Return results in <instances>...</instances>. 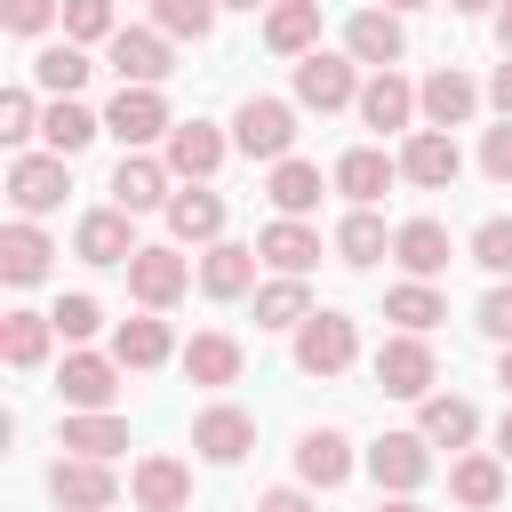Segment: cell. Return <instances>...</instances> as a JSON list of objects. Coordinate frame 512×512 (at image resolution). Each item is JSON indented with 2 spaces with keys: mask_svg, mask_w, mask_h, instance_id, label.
Returning a JSON list of instances; mask_svg holds the SVG:
<instances>
[{
  "mask_svg": "<svg viewBox=\"0 0 512 512\" xmlns=\"http://www.w3.org/2000/svg\"><path fill=\"white\" fill-rule=\"evenodd\" d=\"M64 192H72V160L64 152H16L8 160V208L16 216H56L64 208Z\"/></svg>",
  "mask_w": 512,
  "mask_h": 512,
  "instance_id": "1",
  "label": "cell"
},
{
  "mask_svg": "<svg viewBox=\"0 0 512 512\" xmlns=\"http://www.w3.org/2000/svg\"><path fill=\"white\" fill-rule=\"evenodd\" d=\"M232 152L248 160H288L296 152V104L288 96H248L232 112Z\"/></svg>",
  "mask_w": 512,
  "mask_h": 512,
  "instance_id": "2",
  "label": "cell"
},
{
  "mask_svg": "<svg viewBox=\"0 0 512 512\" xmlns=\"http://www.w3.org/2000/svg\"><path fill=\"white\" fill-rule=\"evenodd\" d=\"M184 288H192L184 240H152V248H136V256H128V296H136L144 312H168Z\"/></svg>",
  "mask_w": 512,
  "mask_h": 512,
  "instance_id": "3",
  "label": "cell"
},
{
  "mask_svg": "<svg viewBox=\"0 0 512 512\" xmlns=\"http://www.w3.org/2000/svg\"><path fill=\"white\" fill-rule=\"evenodd\" d=\"M352 360H360V328H352V312H328V304H320V312L296 328V368H304V376H344Z\"/></svg>",
  "mask_w": 512,
  "mask_h": 512,
  "instance_id": "4",
  "label": "cell"
},
{
  "mask_svg": "<svg viewBox=\"0 0 512 512\" xmlns=\"http://www.w3.org/2000/svg\"><path fill=\"white\" fill-rule=\"evenodd\" d=\"M376 384L392 392V400H424L432 384H440V352H432V336H384L376 344Z\"/></svg>",
  "mask_w": 512,
  "mask_h": 512,
  "instance_id": "5",
  "label": "cell"
},
{
  "mask_svg": "<svg viewBox=\"0 0 512 512\" xmlns=\"http://www.w3.org/2000/svg\"><path fill=\"white\" fill-rule=\"evenodd\" d=\"M104 56H112L120 88H160V80L176 72V56H168V32H160V24H120V32L104 40Z\"/></svg>",
  "mask_w": 512,
  "mask_h": 512,
  "instance_id": "6",
  "label": "cell"
},
{
  "mask_svg": "<svg viewBox=\"0 0 512 512\" xmlns=\"http://www.w3.org/2000/svg\"><path fill=\"white\" fill-rule=\"evenodd\" d=\"M368 480H376L384 496H416V488L432 480V440H424V432H384V440H368Z\"/></svg>",
  "mask_w": 512,
  "mask_h": 512,
  "instance_id": "7",
  "label": "cell"
},
{
  "mask_svg": "<svg viewBox=\"0 0 512 512\" xmlns=\"http://www.w3.org/2000/svg\"><path fill=\"white\" fill-rule=\"evenodd\" d=\"M224 152H232V136H224L216 120H176L168 144H160V160H168L176 184H208V176L224 168Z\"/></svg>",
  "mask_w": 512,
  "mask_h": 512,
  "instance_id": "8",
  "label": "cell"
},
{
  "mask_svg": "<svg viewBox=\"0 0 512 512\" xmlns=\"http://www.w3.org/2000/svg\"><path fill=\"white\" fill-rule=\"evenodd\" d=\"M296 104H304V112H344V104H360L352 56H328V48L296 56Z\"/></svg>",
  "mask_w": 512,
  "mask_h": 512,
  "instance_id": "9",
  "label": "cell"
},
{
  "mask_svg": "<svg viewBox=\"0 0 512 512\" xmlns=\"http://www.w3.org/2000/svg\"><path fill=\"white\" fill-rule=\"evenodd\" d=\"M168 96L160 88H120L112 104H104V136H120L128 152H144V144H168Z\"/></svg>",
  "mask_w": 512,
  "mask_h": 512,
  "instance_id": "10",
  "label": "cell"
},
{
  "mask_svg": "<svg viewBox=\"0 0 512 512\" xmlns=\"http://www.w3.org/2000/svg\"><path fill=\"white\" fill-rule=\"evenodd\" d=\"M400 176H408L416 192H448V184L464 176L456 136H448V128H408V144H400Z\"/></svg>",
  "mask_w": 512,
  "mask_h": 512,
  "instance_id": "11",
  "label": "cell"
},
{
  "mask_svg": "<svg viewBox=\"0 0 512 512\" xmlns=\"http://www.w3.org/2000/svg\"><path fill=\"white\" fill-rule=\"evenodd\" d=\"M120 376H128V368H120L112 352H80V344H72L64 368H56V392H64V408H112V400H120Z\"/></svg>",
  "mask_w": 512,
  "mask_h": 512,
  "instance_id": "12",
  "label": "cell"
},
{
  "mask_svg": "<svg viewBox=\"0 0 512 512\" xmlns=\"http://www.w3.org/2000/svg\"><path fill=\"white\" fill-rule=\"evenodd\" d=\"M48 496H56L64 512H112L120 480H112V464H104V456H56V472H48Z\"/></svg>",
  "mask_w": 512,
  "mask_h": 512,
  "instance_id": "13",
  "label": "cell"
},
{
  "mask_svg": "<svg viewBox=\"0 0 512 512\" xmlns=\"http://www.w3.org/2000/svg\"><path fill=\"white\" fill-rule=\"evenodd\" d=\"M192 448H200L208 464H240V456L256 448V416L232 408V400H208V408L192 416Z\"/></svg>",
  "mask_w": 512,
  "mask_h": 512,
  "instance_id": "14",
  "label": "cell"
},
{
  "mask_svg": "<svg viewBox=\"0 0 512 512\" xmlns=\"http://www.w3.org/2000/svg\"><path fill=\"white\" fill-rule=\"evenodd\" d=\"M448 224L440 216H408V224H392V264L408 272V280H440L448 272Z\"/></svg>",
  "mask_w": 512,
  "mask_h": 512,
  "instance_id": "15",
  "label": "cell"
},
{
  "mask_svg": "<svg viewBox=\"0 0 512 512\" xmlns=\"http://www.w3.org/2000/svg\"><path fill=\"white\" fill-rule=\"evenodd\" d=\"M344 56L352 64H400L408 56V32H400V8H360L352 24H344Z\"/></svg>",
  "mask_w": 512,
  "mask_h": 512,
  "instance_id": "16",
  "label": "cell"
},
{
  "mask_svg": "<svg viewBox=\"0 0 512 512\" xmlns=\"http://www.w3.org/2000/svg\"><path fill=\"white\" fill-rule=\"evenodd\" d=\"M416 112H424V128H464V120L480 112V80L456 72V64H440V72L416 88Z\"/></svg>",
  "mask_w": 512,
  "mask_h": 512,
  "instance_id": "17",
  "label": "cell"
},
{
  "mask_svg": "<svg viewBox=\"0 0 512 512\" xmlns=\"http://www.w3.org/2000/svg\"><path fill=\"white\" fill-rule=\"evenodd\" d=\"M168 240H184V248H208V240H224V192H208V184H184V192H168Z\"/></svg>",
  "mask_w": 512,
  "mask_h": 512,
  "instance_id": "18",
  "label": "cell"
},
{
  "mask_svg": "<svg viewBox=\"0 0 512 512\" xmlns=\"http://www.w3.org/2000/svg\"><path fill=\"white\" fill-rule=\"evenodd\" d=\"M72 248H80V264H128L144 240H136V216L128 208H88L80 232H72Z\"/></svg>",
  "mask_w": 512,
  "mask_h": 512,
  "instance_id": "19",
  "label": "cell"
},
{
  "mask_svg": "<svg viewBox=\"0 0 512 512\" xmlns=\"http://www.w3.org/2000/svg\"><path fill=\"white\" fill-rule=\"evenodd\" d=\"M128 496H136L144 512H184V504H192V464H184V456H136Z\"/></svg>",
  "mask_w": 512,
  "mask_h": 512,
  "instance_id": "20",
  "label": "cell"
},
{
  "mask_svg": "<svg viewBox=\"0 0 512 512\" xmlns=\"http://www.w3.org/2000/svg\"><path fill=\"white\" fill-rule=\"evenodd\" d=\"M360 120H368V128H384V136H408L424 112H416V88H408V80L384 64L376 80H360Z\"/></svg>",
  "mask_w": 512,
  "mask_h": 512,
  "instance_id": "21",
  "label": "cell"
},
{
  "mask_svg": "<svg viewBox=\"0 0 512 512\" xmlns=\"http://www.w3.org/2000/svg\"><path fill=\"white\" fill-rule=\"evenodd\" d=\"M392 176H400V152H376V144H352V152L336 160V176H328V184H336V192H344L352 208H376Z\"/></svg>",
  "mask_w": 512,
  "mask_h": 512,
  "instance_id": "22",
  "label": "cell"
},
{
  "mask_svg": "<svg viewBox=\"0 0 512 512\" xmlns=\"http://www.w3.org/2000/svg\"><path fill=\"white\" fill-rule=\"evenodd\" d=\"M168 160H152V152H120V168H112V208H128V216H144V208H168Z\"/></svg>",
  "mask_w": 512,
  "mask_h": 512,
  "instance_id": "23",
  "label": "cell"
},
{
  "mask_svg": "<svg viewBox=\"0 0 512 512\" xmlns=\"http://www.w3.org/2000/svg\"><path fill=\"white\" fill-rule=\"evenodd\" d=\"M48 256H56V240H48L32 216L0 224V280H8V288H32V280H48Z\"/></svg>",
  "mask_w": 512,
  "mask_h": 512,
  "instance_id": "24",
  "label": "cell"
},
{
  "mask_svg": "<svg viewBox=\"0 0 512 512\" xmlns=\"http://www.w3.org/2000/svg\"><path fill=\"white\" fill-rule=\"evenodd\" d=\"M256 248H240V240H208L200 248V296H216V304H232V296H248L256 288Z\"/></svg>",
  "mask_w": 512,
  "mask_h": 512,
  "instance_id": "25",
  "label": "cell"
},
{
  "mask_svg": "<svg viewBox=\"0 0 512 512\" xmlns=\"http://www.w3.org/2000/svg\"><path fill=\"white\" fill-rule=\"evenodd\" d=\"M416 432H424L432 448H472V440H480V408H472L464 392H424V400H416Z\"/></svg>",
  "mask_w": 512,
  "mask_h": 512,
  "instance_id": "26",
  "label": "cell"
},
{
  "mask_svg": "<svg viewBox=\"0 0 512 512\" xmlns=\"http://www.w3.org/2000/svg\"><path fill=\"white\" fill-rule=\"evenodd\" d=\"M296 480H304V488H344V480H352V440H344L336 424H312V432L296 440Z\"/></svg>",
  "mask_w": 512,
  "mask_h": 512,
  "instance_id": "27",
  "label": "cell"
},
{
  "mask_svg": "<svg viewBox=\"0 0 512 512\" xmlns=\"http://www.w3.org/2000/svg\"><path fill=\"white\" fill-rule=\"evenodd\" d=\"M256 256H264L272 272H312V264H320V232H312L304 216H272V224L256 232Z\"/></svg>",
  "mask_w": 512,
  "mask_h": 512,
  "instance_id": "28",
  "label": "cell"
},
{
  "mask_svg": "<svg viewBox=\"0 0 512 512\" xmlns=\"http://www.w3.org/2000/svg\"><path fill=\"white\" fill-rule=\"evenodd\" d=\"M56 448H64V456H104V464H112V456L128 448V424H120L112 408H72L64 432H56Z\"/></svg>",
  "mask_w": 512,
  "mask_h": 512,
  "instance_id": "29",
  "label": "cell"
},
{
  "mask_svg": "<svg viewBox=\"0 0 512 512\" xmlns=\"http://www.w3.org/2000/svg\"><path fill=\"white\" fill-rule=\"evenodd\" d=\"M264 48L272 56H312L320 48V0H272L264 8Z\"/></svg>",
  "mask_w": 512,
  "mask_h": 512,
  "instance_id": "30",
  "label": "cell"
},
{
  "mask_svg": "<svg viewBox=\"0 0 512 512\" xmlns=\"http://www.w3.org/2000/svg\"><path fill=\"white\" fill-rule=\"evenodd\" d=\"M112 360H120V368H160V360H176V336H168V320H160V312H136V320H120V328H112Z\"/></svg>",
  "mask_w": 512,
  "mask_h": 512,
  "instance_id": "31",
  "label": "cell"
},
{
  "mask_svg": "<svg viewBox=\"0 0 512 512\" xmlns=\"http://www.w3.org/2000/svg\"><path fill=\"white\" fill-rule=\"evenodd\" d=\"M240 360H248V352H240V336H224V328H200V336L184 344V376L208 384V392H216V384H240Z\"/></svg>",
  "mask_w": 512,
  "mask_h": 512,
  "instance_id": "32",
  "label": "cell"
},
{
  "mask_svg": "<svg viewBox=\"0 0 512 512\" xmlns=\"http://www.w3.org/2000/svg\"><path fill=\"white\" fill-rule=\"evenodd\" d=\"M40 136H48V152H64V160H72V152H88V144L104 136V112H88L80 96H56V104L40 112Z\"/></svg>",
  "mask_w": 512,
  "mask_h": 512,
  "instance_id": "33",
  "label": "cell"
},
{
  "mask_svg": "<svg viewBox=\"0 0 512 512\" xmlns=\"http://www.w3.org/2000/svg\"><path fill=\"white\" fill-rule=\"evenodd\" d=\"M320 192H328V184H320V168H312V160H296V152H288V160H272V176H264V200H272L280 216H312V208H320Z\"/></svg>",
  "mask_w": 512,
  "mask_h": 512,
  "instance_id": "34",
  "label": "cell"
},
{
  "mask_svg": "<svg viewBox=\"0 0 512 512\" xmlns=\"http://www.w3.org/2000/svg\"><path fill=\"white\" fill-rule=\"evenodd\" d=\"M48 344H56V320H48V312H24V304L0 312V360H8V368H40Z\"/></svg>",
  "mask_w": 512,
  "mask_h": 512,
  "instance_id": "35",
  "label": "cell"
},
{
  "mask_svg": "<svg viewBox=\"0 0 512 512\" xmlns=\"http://www.w3.org/2000/svg\"><path fill=\"white\" fill-rule=\"evenodd\" d=\"M320 304H312V288H304V272H280V280H264L256 288V328H304Z\"/></svg>",
  "mask_w": 512,
  "mask_h": 512,
  "instance_id": "36",
  "label": "cell"
},
{
  "mask_svg": "<svg viewBox=\"0 0 512 512\" xmlns=\"http://www.w3.org/2000/svg\"><path fill=\"white\" fill-rule=\"evenodd\" d=\"M448 496H456L464 512L504 504V456H456V464H448Z\"/></svg>",
  "mask_w": 512,
  "mask_h": 512,
  "instance_id": "37",
  "label": "cell"
},
{
  "mask_svg": "<svg viewBox=\"0 0 512 512\" xmlns=\"http://www.w3.org/2000/svg\"><path fill=\"white\" fill-rule=\"evenodd\" d=\"M88 72H96V64H88V48H80V40H48V48L32 56V80H40L48 96H80V88H88Z\"/></svg>",
  "mask_w": 512,
  "mask_h": 512,
  "instance_id": "38",
  "label": "cell"
},
{
  "mask_svg": "<svg viewBox=\"0 0 512 512\" xmlns=\"http://www.w3.org/2000/svg\"><path fill=\"white\" fill-rule=\"evenodd\" d=\"M376 256H392V232H384V216H376V208H352V216L336 224V264L368 272Z\"/></svg>",
  "mask_w": 512,
  "mask_h": 512,
  "instance_id": "39",
  "label": "cell"
},
{
  "mask_svg": "<svg viewBox=\"0 0 512 512\" xmlns=\"http://www.w3.org/2000/svg\"><path fill=\"white\" fill-rule=\"evenodd\" d=\"M384 320H400L408 336H432V328L448 320V296H440L432 280H400V288L384 296Z\"/></svg>",
  "mask_w": 512,
  "mask_h": 512,
  "instance_id": "40",
  "label": "cell"
},
{
  "mask_svg": "<svg viewBox=\"0 0 512 512\" xmlns=\"http://www.w3.org/2000/svg\"><path fill=\"white\" fill-rule=\"evenodd\" d=\"M152 24L168 40H208L216 32V0H152Z\"/></svg>",
  "mask_w": 512,
  "mask_h": 512,
  "instance_id": "41",
  "label": "cell"
},
{
  "mask_svg": "<svg viewBox=\"0 0 512 512\" xmlns=\"http://www.w3.org/2000/svg\"><path fill=\"white\" fill-rule=\"evenodd\" d=\"M120 32V16H112V0H64V40H80V48H96V40H112Z\"/></svg>",
  "mask_w": 512,
  "mask_h": 512,
  "instance_id": "42",
  "label": "cell"
},
{
  "mask_svg": "<svg viewBox=\"0 0 512 512\" xmlns=\"http://www.w3.org/2000/svg\"><path fill=\"white\" fill-rule=\"evenodd\" d=\"M472 264L496 272V280H512V216H488V224L472 232Z\"/></svg>",
  "mask_w": 512,
  "mask_h": 512,
  "instance_id": "43",
  "label": "cell"
},
{
  "mask_svg": "<svg viewBox=\"0 0 512 512\" xmlns=\"http://www.w3.org/2000/svg\"><path fill=\"white\" fill-rule=\"evenodd\" d=\"M48 24H64V0H0V32H16V40H40Z\"/></svg>",
  "mask_w": 512,
  "mask_h": 512,
  "instance_id": "44",
  "label": "cell"
},
{
  "mask_svg": "<svg viewBox=\"0 0 512 512\" xmlns=\"http://www.w3.org/2000/svg\"><path fill=\"white\" fill-rule=\"evenodd\" d=\"M40 136V104L32 88H0V144H32Z\"/></svg>",
  "mask_w": 512,
  "mask_h": 512,
  "instance_id": "45",
  "label": "cell"
},
{
  "mask_svg": "<svg viewBox=\"0 0 512 512\" xmlns=\"http://www.w3.org/2000/svg\"><path fill=\"white\" fill-rule=\"evenodd\" d=\"M48 320H56V336H64V344H88V336L104 328V304H96V296H64Z\"/></svg>",
  "mask_w": 512,
  "mask_h": 512,
  "instance_id": "46",
  "label": "cell"
},
{
  "mask_svg": "<svg viewBox=\"0 0 512 512\" xmlns=\"http://www.w3.org/2000/svg\"><path fill=\"white\" fill-rule=\"evenodd\" d=\"M480 176H496V184H512V120H496V128L480 136Z\"/></svg>",
  "mask_w": 512,
  "mask_h": 512,
  "instance_id": "47",
  "label": "cell"
},
{
  "mask_svg": "<svg viewBox=\"0 0 512 512\" xmlns=\"http://www.w3.org/2000/svg\"><path fill=\"white\" fill-rule=\"evenodd\" d=\"M480 328H488L496 344H512V280H496V288L480 296Z\"/></svg>",
  "mask_w": 512,
  "mask_h": 512,
  "instance_id": "48",
  "label": "cell"
},
{
  "mask_svg": "<svg viewBox=\"0 0 512 512\" xmlns=\"http://www.w3.org/2000/svg\"><path fill=\"white\" fill-rule=\"evenodd\" d=\"M256 512H320V504H312V488L296 480V488H264V496H256Z\"/></svg>",
  "mask_w": 512,
  "mask_h": 512,
  "instance_id": "49",
  "label": "cell"
},
{
  "mask_svg": "<svg viewBox=\"0 0 512 512\" xmlns=\"http://www.w3.org/2000/svg\"><path fill=\"white\" fill-rule=\"evenodd\" d=\"M488 104H496V112H504V120H512V56H504V64H496V72H488Z\"/></svg>",
  "mask_w": 512,
  "mask_h": 512,
  "instance_id": "50",
  "label": "cell"
},
{
  "mask_svg": "<svg viewBox=\"0 0 512 512\" xmlns=\"http://www.w3.org/2000/svg\"><path fill=\"white\" fill-rule=\"evenodd\" d=\"M496 48H504V56H512V0H504V8H496Z\"/></svg>",
  "mask_w": 512,
  "mask_h": 512,
  "instance_id": "51",
  "label": "cell"
},
{
  "mask_svg": "<svg viewBox=\"0 0 512 512\" xmlns=\"http://www.w3.org/2000/svg\"><path fill=\"white\" fill-rule=\"evenodd\" d=\"M496 456L512 464V408H504V424H496Z\"/></svg>",
  "mask_w": 512,
  "mask_h": 512,
  "instance_id": "52",
  "label": "cell"
},
{
  "mask_svg": "<svg viewBox=\"0 0 512 512\" xmlns=\"http://www.w3.org/2000/svg\"><path fill=\"white\" fill-rule=\"evenodd\" d=\"M376 512H424L416 496H376Z\"/></svg>",
  "mask_w": 512,
  "mask_h": 512,
  "instance_id": "53",
  "label": "cell"
},
{
  "mask_svg": "<svg viewBox=\"0 0 512 512\" xmlns=\"http://www.w3.org/2000/svg\"><path fill=\"white\" fill-rule=\"evenodd\" d=\"M448 8H464V16H488V8H504V0H448Z\"/></svg>",
  "mask_w": 512,
  "mask_h": 512,
  "instance_id": "54",
  "label": "cell"
},
{
  "mask_svg": "<svg viewBox=\"0 0 512 512\" xmlns=\"http://www.w3.org/2000/svg\"><path fill=\"white\" fill-rule=\"evenodd\" d=\"M496 384H504V392H512V344H504V360H496Z\"/></svg>",
  "mask_w": 512,
  "mask_h": 512,
  "instance_id": "55",
  "label": "cell"
},
{
  "mask_svg": "<svg viewBox=\"0 0 512 512\" xmlns=\"http://www.w3.org/2000/svg\"><path fill=\"white\" fill-rule=\"evenodd\" d=\"M216 8H264V0H216Z\"/></svg>",
  "mask_w": 512,
  "mask_h": 512,
  "instance_id": "56",
  "label": "cell"
},
{
  "mask_svg": "<svg viewBox=\"0 0 512 512\" xmlns=\"http://www.w3.org/2000/svg\"><path fill=\"white\" fill-rule=\"evenodd\" d=\"M384 8H432V0H384Z\"/></svg>",
  "mask_w": 512,
  "mask_h": 512,
  "instance_id": "57",
  "label": "cell"
}]
</instances>
